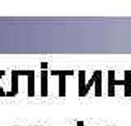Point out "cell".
Segmentation results:
<instances>
[{
  "instance_id": "cell-1",
  "label": "cell",
  "mask_w": 131,
  "mask_h": 126,
  "mask_svg": "<svg viewBox=\"0 0 131 126\" xmlns=\"http://www.w3.org/2000/svg\"><path fill=\"white\" fill-rule=\"evenodd\" d=\"M118 85L125 87V97H131V72L129 71H125L123 80L116 79L115 71L106 72V93H108V97H115V88Z\"/></svg>"
},
{
  "instance_id": "cell-2",
  "label": "cell",
  "mask_w": 131,
  "mask_h": 126,
  "mask_svg": "<svg viewBox=\"0 0 131 126\" xmlns=\"http://www.w3.org/2000/svg\"><path fill=\"white\" fill-rule=\"evenodd\" d=\"M85 71H79V97H85L87 93L92 90V87H95V80H97V71L92 74V77L85 82Z\"/></svg>"
},
{
  "instance_id": "cell-3",
  "label": "cell",
  "mask_w": 131,
  "mask_h": 126,
  "mask_svg": "<svg viewBox=\"0 0 131 126\" xmlns=\"http://www.w3.org/2000/svg\"><path fill=\"white\" fill-rule=\"evenodd\" d=\"M74 71H57V69H51L49 75H57L59 77V97H66V77L74 75Z\"/></svg>"
},
{
  "instance_id": "cell-4",
  "label": "cell",
  "mask_w": 131,
  "mask_h": 126,
  "mask_svg": "<svg viewBox=\"0 0 131 126\" xmlns=\"http://www.w3.org/2000/svg\"><path fill=\"white\" fill-rule=\"evenodd\" d=\"M48 77H49L48 69H41L39 71V84H41L39 95L41 97H48Z\"/></svg>"
},
{
  "instance_id": "cell-5",
  "label": "cell",
  "mask_w": 131,
  "mask_h": 126,
  "mask_svg": "<svg viewBox=\"0 0 131 126\" xmlns=\"http://www.w3.org/2000/svg\"><path fill=\"white\" fill-rule=\"evenodd\" d=\"M26 95L28 97H35V71H30L28 72V77H26Z\"/></svg>"
},
{
  "instance_id": "cell-6",
  "label": "cell",
  "mask_w": 131,
  "mask_h": 126,
  "mask_svg": "<svg viewBox=\"0 0 131 126\" xmlns=\"http://www.w3.org/2000/svg\"><path fill=\"white\" fill-rule=\"evenodd\" d=\"M102 79H103V72L102 71H97V80H95V87H93V93L95 97H102L103 95V85H102Z\"/></svg>"
},
{
  "instance_id": "cell-7",
  "label": "cell",
  "mask_w": 131,
  "mask_h": 126,
  "mask_svg": "<svg viewBox=\"0 0 131 126\" xmlns=\"http://www.w3.org/2000/svg\"><path fill=\"white\" fill-rule=\"evenodd\" d=\"M5 74H7L5 71H0V82H2V79L5 77ZM0 97H7V90L2 87V85H0Z\"/></svg>"
},
{
  "instance_id": "cell-8",
  "label": "cell",
  "mask_w": 131,
  "mask_h": 126,
  "mask_svg": "<svg viewBox=\"0 0 131 126\" xmlns=\"http://www.w3.org/2000/svg\"><path fill=\"white\" fill-rule=\"evenodd\" d=\"M41 69H48V62H41Z\"/></svg>"
},
{
  "instance_id": "cell-9",
  "label": "cell",
  "mask_w": 131,
  "mask_h": 126,
  "mask_svg": "<svg viewBox=\"0 0 131 126\" xmlns=\"http://www.w3.org/2000/svg\"><path fill=\"white\" fill-rule=\"evenodd\" d=\"M77 126H84V121H79V123H77Z\"/></svg>"
}]
</instances>
